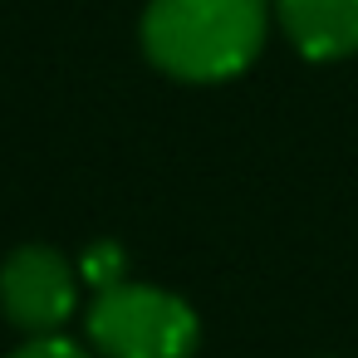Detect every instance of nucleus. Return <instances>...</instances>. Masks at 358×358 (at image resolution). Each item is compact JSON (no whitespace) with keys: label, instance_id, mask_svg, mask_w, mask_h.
<instances>
[{"label":"nucleus","instance_id":"obj_5","mask_svg":"<svg viewBox=\"0 0 358 358\" xmlns=\"http://www.w3.org/2000/svg\"><path fill=\"white\" fill-rule=\"evenodd\" d=\"M79 275H84V285H94V289H108V285H118V280H123V255H118V250L103 241V245H94V250L84 255Z\"/></svg>","mask_w":358,"mask_h":358},{"label":"nucleus","instance_id":"obj_2","mask_svg":"<svg viewBox=\"0 0 358 358\" xmlns=\"http://www.w3.org/2000/svg\"><path fill=\"white\" fill-rule=\"evenodd\" d=\"M89 338L103 358H192L201 324L196 309L172 289L118 280L94 294Z\"/></svg>","mask_w":358,"mask_h":358},{"label":"nucleus","instance_id":"obj_1","mask_svg":"<svg viewBox=\"0 0 358 358\" xmlns=\"http://www.w3.org/2000/svg\"><path fill=\"white\" fill-rule=\"evenodd\" d=\"M270 30V0H152L143 10L148 59L187 84H221L250 69Z\"/></svg>","mask_w":358,"mask_h":358},{"label":"nucleus","instance_id":"obj_4","mask_svg":"<svg viewBox=\"0 0 358 358\" xmlns=\"http://www.w3.org/2000/svg\"><path fill=\"white\" fill-rule=\"evenodd\" d=\"M275 20L314 64L358 55V0H275Z\"/></svg>","mask_w":358,"mask_h":358},{"label":"nucleus","instance_id":"obj_3","mask_svg":"<svg viewBox=\"0 0 358 358\" xmlns=\"http://www.w3.org/2000/svg\"><path fill=\"white\" fill-rule=\"evenodd\" d=\"M79 265L55 245H15L0 260V309L15 329L59 334L79 309Z\"/></svg>","mask_w":358,"mask_h":358},{"label":"nucleus","instance_id":"obj_6","mask_svg":"<svg viewBox=\"0 0 358 358\" xmlns=\"http://www.w3.org/2000/svg\"><path fill=\"white\" fill-rule=\"evenodd\" d=\"M10 358H89V348H79L64 334H35L30 343H20Z\"/></svg>","mask_w":358,"mask_h":358}]
</instances>
